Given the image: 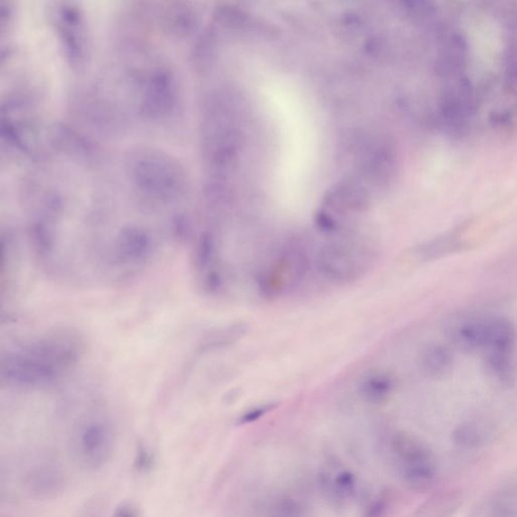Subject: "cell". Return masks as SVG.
I'll list each match as a JSON object with an SVG mask.
<instances>
[{
  "label": "cell",
  "mask_w": 517,
  "mask_h": 517,
  "mask_svg": "<svg viewBox=\"0 0 517 517\" xmlns=\"http://www.w3.org/2000/svg\"><path fill=\"white\" fill-rule=\"evenodd\" d=\"M85 144L63 140L39 162L30 181L31 224L35 247L55 273L76 281L117 283L137 274L168 235L141 216L163 217L129 205L151 198L130 157L115 167Z\"/></svg>",
  "instance_id": "cell-1"
},
{
  "label": "cell",
  "mask_w": 517,
  "mask_h": 517,
  "mask_svg": "<svg viewBox=\"0 0 517 517\" xmlns=\"http://www.w3.org/2000/svg\"><path fill=\"white\" fill-rule=\"evenodd\" d=\"M84 353L85 343L76 332L62 329L44 333L3 351L0 380L15 388H51L76 369Z\"/></svg>",
  "instance_id": "cell-2"
},
{
  "label": "cell",
  "mask_w": 517,
  "mask_h": 517,
  "mask_svg": "<svg viewBox=\"0 0 517 517\" xmlns=\"http://www.w3.org/2000/svg\"><path fill=\"white\" fill-rule=\"evenodd\" d=\"M376 256L375 241L356 228L331 234L317 255L316 264L331 283L346 285L364 277Z\"/></svg>",
  "instance_id": "cell-3"
},
{
  "label": "cell",
  "mask_w": 517,
  "mask_h": 517,
  "mask_svg": "<svg viewBox=\"0 0 517 517\" xmlns=\"http://www.w3.org/2000/svg\"><path fill=\"white\" fill-rule=\"evenodd\" d=\"M115 441L114 426L108 417L103 414L87 415L72 431L71 453L81 468L101 470L112 459Z\"/></svg>",
  "instance_id": "cell-4"
},
{
  "label": "cell",
  "mask_w": 517,
  "mask_h": 517,
  "mask_svg": "<svg viewBox=\"0 0 517 517\" xmlns=\"http://www.w3.org/2000/svg\"><path fill=\"white\" fill-rule=\"evenodd\" d=\"M390 452L399 477L414 492L429 489L437 478V460L432 451L415 435L399 431L390 439Z\"/></svg>",
  "instance_id": "cell-5"
},
{
  "label": "cell",
  "mask_w": 517,
  "mask_h": 517,
  "mask_svg": "<svg viewBox=\"0 0 517 517\" xmlns=\"http://www.w3.org/2000/svg\"><path fill=\"white\" fill-rule=\"evenodd\" d=\"M307 267V257L301 248L286 249L260 276L261 294L271 299L287 293L304 277Z\"/></svg>",
  "instance_id": "cell-6"
},
{
  "label": "cell",
  "mask_w": 517,
  "mask_h": 517,
  "mask_svg": "<svg viewBox=\"0 0 517 517\" xmlns=\"http://www.w3.org/2000/svg\"><path fill=\"white\" fill-rule=\"evenodd\" d=\"M20 483L26 495L37 501L55 498L65 487V475L55 462L31 461L21 472Z\"/></svg>",
  "instance_id": "cell-7"
},
{
  "label": "cell",
  "mask_w": 517,
  "mask_h": 517,
  "mask_svg": "<svg viewBox=\"0 0 517 517\" xmlns=\"http://www.w3.org/2000/svg\"><path fill=\"white\" fill-rule=\"evenodd\" d=\"M488 319L468 317L452 323L446 328L448 339L453 346L465 352H474L485 347Z\"/></svg>",
  "instance_id": "cell-8"
},
{
  "label": "cell",
  "mask_w": 517,
  "mask_h": 517,
  "mask_svg": "<svg viewBox=\"0 0 517 517\" xmlns=\"http://www.w3.org/2000/svg\"><path fill=\"white\" fill-rule=\"evenodd\" d=\"M323 492L334 502H349L355 497L358 489L357 478L349 469L329 466L320 473Z\"/></svg>",
  "instance_id": "cell-9"
},
{
  "label": "cell",
  "mask_w": 517,
  "mask_h": 517,
  "mask_svg": "<svg viewBox=\"0 0 517 517\" xmlns=\"http://www.w3.org/2000/svg\"><path fill=\"white\" fill-rule=\"evenodd\" d=\"M395 389V380L388 372L375 370L363 376L357 385L359 396L370 404L388 402Z\"/></svg>",
  "instance_id": "cell-10"
},
{
  "label": "cell",
  "mask_w": 517,
  "mask_h": 517,
  "mask_svg": "<svg viewBox=\"0 0 517 517\" xmlns=\"http://www.w3.org/2000/svg\"><path fill=\"white\" fill-rule=\"evenodd\" d=\"M452 353L441 343H429L424 346L417 357V364L422 373L429 378H441L452 368Z\"/></svg>",
  "instance_id": "cell-11"
},
{
  "label": "cell",
  "mask_w": 517,
  "mask_h": 517,
  "mask_svg": "<svg viewBox=\"0 0 517 517\" xmlns=\"http://www.w3.org/2000/svg\"><path fill=\"white\" fill-rule=\"evenodd\" d=\"M484 365L486 373L497 384L505 388H511L515 384L517 364L514 351H489Z\"/></svg>",
  "instance_id": "cell-12"
},
{
  "label": "cell",
  "mask_w": 517,
  "mask_h": 517,
  "mask_svg": "<svg viewBox=\"0 0 517 517\" xmlns=\"http://www.w3.org/2000/svg\"><path fill=\"white\" fill-rule=\"evenodd\" d=\"M492 424L485 420H469L458 425L452 433L453 442L462 449H477L484 446L492 435Z\"/></svg>",
  "instance_id": "cell-13"
},
{
  "label": "cell",
  "mask_w": 517,
  "mask_h": 517,
  "mask_svg": "<svg viewBox=\"0 0 517 517\" xmlns=\"http://www.w3.org/2000/svg\"><path fill=\"white\" fill-rule=\"evenodd\" d=\"M517 339L515 326L502 317L488 319L484 350L514 351Z\"/></svg>",
  "instance_id": "cell-14"
},
{
  "label": "cell",
  "mask_w": 517,
  "mask_h": 517,
  "mask_svg": "<svg viewBox=\"0 0 517 517\" xmlns=\"http://www.w3.org/2000/svg\"><path fill=\"white\" fill-rule=\"evenodd\" d=\"M249 328L246 323H233L208 333L199 344L198 351L201 353H210L232 347L248 333Z\"/></svg>",
  "instance_id": "cell-15"
},
{
  "label": "cell",
  "mask_w": 517,
  "mask_h": 517,
  "mask_svg": "<svg viewBox=\"0 0 517 517\" xmlns=\"http://www.w3.org/2000/svg\"><path fill=\"white\" fill-rule=\"evenodd\" d=\"M462 228L456 230L455 233H450L441 238L423 244L422 246L416 248L415 255L428 261L448 255L450 253L465 247L464 239H462L460 235Z\"/></svg>",
  "instance_id": "cell-16"
},
{
  "label": "cell",
  "mask_w": 517,
  "mask_h": 517,
  "mask_svg": "<svg viewBox=\"0 0 517 517\" xmlns=\"http://www.w3.org/2000/svg\"><path fill=\"white\" fill-rule=\"evenodd\" d=\"M273 515L276 516H303V507L301 502L288 496L279 497L273 504Z\"/></svg>",
  "instance_id": "cell-17"
},
{
  "label": "cell",
  "mask_w": 517,
  "mask_h": 517,
  "mask_svg": "<svg viewBox=\"0 0 517 517\" xmlns=\"http://www.w3.org/2000/svg\"><path fill=\"white\" fill-rule=\"evenodd\" d=\"M278 403H267L253 406L244 412L238 419L239 425H248L259 422L262 417L276 410Z\"/></svg>",
  "instance_id": "cell-18"
},
{
  "label": "cell",
  "mask_w": 517,
  "mask_h": 517,
  "mask_svg": "<svg viewBox=\"0 0 517 517\" xmlns=\"http://www.w3.org/2000/svg\"><path fill=\"white\" fill-rule=\"evenodd\" d=\"M156 458L154 452L148 448L140 444L134 461L135 471L144 474L155 467Z\"/></svg>",
  "instance_id": "cell-19"
},
{
  "label": "cell",
  "mask_w": 517,
  "mask_h": 517,
  "mask_svg": "<svg viewBox=\"0 0 517 517\" xmlns=\"http://www.w3.org/2000/svg\"><path fill=\"white\" fill-rule=\"evenodd\" d=\"M137 508L133 504L124 503L116 507L114 515L117 516H135L138 515Z\"/></svg>",
  "instance_id": "cell-20"
}]
</instances>
